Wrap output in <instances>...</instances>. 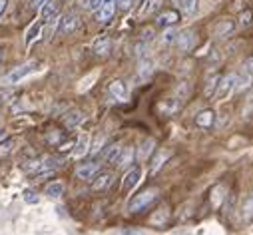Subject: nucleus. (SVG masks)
I'll list each match as a JSON object with an SVG mask.
<instances>
[{
    "label": "nucleus",
    "mask_w": 253,
    "mask_h": 235,
    "mask_svg": "<svg viewBox=\"0 0 253 235\" xmlns=\"http://www.w3.org/2000/svg\"><path fill=\"white\" fill-rule=\"evenodd\" d=\"M251 10H243L241 14H239V26H247L249 22H251Z\"/></svg>",
    "instance_id": "nucleus-32"
},
{
    "label": "nucleus",
    "mask_w": 253,
    "mask_h": 235,
    "mask_svg": "<svg viewBox=\"0 0 253 235\" xmlns=\"http://www.w3.org/2000/svg\"><path fill=\"white\" fill-rule=\"evenodd\" d=\"M175 94L179 96V100H183V98H187V94H189V86H187V82H181V84L177 86V90H175Z\"/></svg>",
    "instance_id": "nucleus-31"
},
{
    "label": "nucleus",
    "mask_w": 253,
    "mask_h": 235,
    "mask_svg": "<svg viewBox=\"0 0 253 235\" xmlns=\"http://www.w3.org/2000/svg\"><path fill=\"white\" fill-rule=\"evenodd\" d=\"M175 36H177V30L175 28H168L164 32V36H162V42L164 44H171V42H175Z\"/></svg>",
    "instance_id": "nucleus-29"
},
{
    "label": "nucleus",
    "mask_w": 253,
    "mask_h": 235,
    "mask_svg": "<svg viewBox=\"0 0 253 235\" xmlns=\"http://www.w3.org/2000/svg\"><path fill=\"white\" fill-rule=\"evenodd\" d=\"M46 196L48 197H62L64 196V184H60V182H54V184H50L48 188H46Z\"/></svg>",
    "instance_id": "nucleus-25"
},
{
    "label": "nucleus",
    "mask_w": 253,
    "mask_h": 235,
    "mask_svg": "<svg viewBox=\"0 0 253 235\" xmlns=\"http://www.w3.org/2000/svg\"><path fill=\"white\" fill-rule=\"evenodd\" d=\"M177 20H179V14L175 10H164L162 14H158L156 24L158 26H173Z\"/></svg>",
    "instance_id": "nucleus-15"
},
{
    "label": "nucleus",
    "mask_w": 253,
    "mask_h": 235,
    "mask_svg": "<svg viewBox=\"0 0 253 235\" xmlns=\"http://www.w3.org/2000/svg\"><path fill=\"white\" fill-rule=\"evenodd\" d=\"M84 122V114L82 112H70V114H66V118H64V124L68 126V128H76V126H80Z\"/></svg>",
    "instance_id": "nucleus-23"
},
{
    "label": "nucleus",
    "mask_w": 253,
    "mask_h": 235,
    "mask_svg": "<svg viewBox=\"0 0 253 235\" xmlns=\"http://www.w3.org/2000/svg\"><path fill=\"white\" fill-rule=\"evenodd\" d=\"M4 138V130H0V140H2Z\"/></svg>",
    "instance_id": "nucleus-42"
},
{
    "label": "nucleus",
    "mask_w": 253,
    "mask_h": 235,
    "mask_svg": "<svg viewBox=\"0 0 253 235\" xmlns=\"http://www.w3.org/2000/svg\"><path fill=\"white\" fill-rule=\"evenodd\" d=\"M219 78H221V76L213 74V76L208 80V84H206V90H204V96H206V98H211V96L215 94V90H217V84H219Z\"/></svg>",
    "instance_id": "nucleus-26"
},
{
    "label": "nucleus",
    "mask_w": 253,
    "mask_h": 235,
    "mask_svg": "<svg viewBox=\"0 0 253 235\" xmlns=\"http://www.w3.org/2000/svg\"><path fill=\"white\" fill-rule=\"evenodd\" d=\"M181 235H187V233H181Z\"/></svg>",
    "instance_id": "nucleus-44"
},
{
    "label": "nucleus",
    "mask_w": 253,
    "mask_h": 235,
    "mask_svg": "<svg viewBox=\"0 0 253 235\" xmlns=\"http://www.w3.org/2000/svg\"><path fill=\"white\" fill-rule=\"evenodd\" d=\"M40 30H42V24L40 22H34L28 30H26V38H24V42H26V46H30V44H34L36 40H38V36H40Z\"/></svg>",
    "instance_id": "nucleus-22"
},
{
    "label": "nucleus",
    "mask_w": 253,
    "mask_h": 235,
    "mask_svg": "<svg viewBox=\"0 0 253 235\" xmlns=\"http://www.w3.org/2000/svg\"><path fill=\"white\" fill-rule=\"evenodd\" d=\"M108 92H110V96H114V98L120 100V102H124L126 98H128V88H126V84H124L122 80H114V82L110 84Z\"/></svg>",
    "instance_id": "nucleus-14"
},
{
    "label": "nucleus",
    "mask_w": 253,
    "mask_h": 235,
    "mask_svg": "<svg viewBox=\"0 0 253 235\" xmlns=\"http://www.w3.org/2000/svg\"><path fill=\"white\" fill-rule=\"evenodd\" d=\"M100 165H102V163H98V161L82 163V165H78V167H76V175H78L80 180H92L94 175L100 171Z\"/></svg>",
    "instance_id": "nucleus-10"
},
{
    "label": "nucleus",
    "mask_w": 253,
    "mask_h": 235,
    "mask_svg": "<svg viewBox=\"0 0 253 235\" xmlns=\"http://www.w3.org/2000/svg\"><path fill=\"white\" fill-rule=\"evenodd\" d=\"M34 66H36V62H28V64L18 66L16 70H12L10 74H6V76L2 78V84H16V82H20L24 76H28V74L34 70Z\"/></svg>",
    "instance_id": "nucleus-3"
},
{
    "label": "nucleus",
    "mask_w": 253,
    "mask_h": 235,
    "mask_svg": "<svg viewBox=\"0 0 253 235\" xmlns=\"http://www.w3.org/2000/svg\"><path fill=\"white\" fill-rule=\"evenodd\" d=\"M215 122V112L213 110H204L196 116V126L198 128H211Z\"/></svg>",
    "instance_id": "nucleus-13"
},
{
    "label": "nucleus",
    "mask_w": 253,
    "mask_h": 235,
    "mask_svg": "<svg viewBox=\"0 0 253 235\" xmlns=\"http://www.w3.org/2000/svg\"><path fill=\"white\" fill-rule=\"evenodd\" d=\"M10 148H12V142H10V140H8V142H4L2 146H0V156H4V154L10 150Z\"/></svg>",
    "instance_id": "nucleus-40"
},
{
    "label": "nucleus",
    "mask_w": 253,
    "mask_h": 235,
    "mask_svg": "<svg viewBox=\"0 0 253 235\" xmlns=\"http://www.w3.org/2000/svg\"><path fill=\"white\" fill-rule=\"evenodd\" d=\"M4 8H6V0H0V14L4 12Z\"/></svg>",
    "instance_id": "nucleus-41"
},
{
    "label": "nucleus",
    "mask_w": 253,
    "mask_h": 235,
    "mask_svg": "<svg viewBox=\"0 0 253 235\" xmlns=\"http://www.w3.org/2000/svg\"><path fill=\"white\" fill-rule=\"evenodd\" d=\"M175 44H177V48L181 50V52H189L194 46H196V32L194 30H181V32H177V36H175Z\"/></svg>",
    "instance_id": "nucleus-4"
},
{
    "label": "nucleus",
    "mask_w": 253,
    "mask_h": 235,
    "mask_svg": "<svg viewBox=\"0 0 253 235\" xmlns=\"http://www.w3.org/2000/svg\"><path fill=\"white\" fill-rule=\"evenodd\" d=\"M233 88H235V74H229L225 78H219V84H217V90H215L213 96L217 100H223L233 92Z\"/></svg>",
    "instance_id": "nucleus-6"
},
{
    "label": "nucleus",
    "mask_w": 253,
    "mask_h": 235,
    "mask_svg": "<svg viewBox=\"0 0 253 235\" xmlns=\"http://www.w3.org/2000/svg\"><path fill=\"white\" fill-rule=\"evenodd\" d=\"M120 154H122V146L120 144H114V146H108L106 150H104V161L106 163H116L118 161V157H120Z\"/></svg>",
    "instance_id": "nucleus-17"
},
{
    "label": "nucleus",
    "mask_w": 253,
    "mask_h": 235,
    "mask_svg": "<svg viewBox=\"0 0 253 235\" xmlns=\"http://www.w3.org/2000/svg\"><path fill=\"white\" fill-rule=\"evenodd\" d=\"M168 156H169L168 152H166V154H164V152H162V154H158V157L154 159V165H152V171H154V173L162 167V161H166V157H168Z\"/></svg>",
    "instance_id": "nucleus-30"
},
{
    "label": "nucleus",
    "mask_w": 253,
    "mask_h": 235,
    "mask_svg": "<svg viewBox=\"0 0 253 235\" xmlns=\"http://www.w3.org/2000/svg\"><path fill=\"white\" fill-rule=\"evenodd\" d=\"M24 201L26 203H38V196L34 192H24Z\"/></svg>",
    "instance_id": "nucleus-37"
},
{
    "label": "nucleus",
    "mask_w": 253,
    "mask_h": 235,
    "mask_svg": "<svg viewBox=\"0 0 253 235\" xmlns=\"http://www.w3.org/2000/svg\"><path fill=\"white\" fill-rule=\"evenodd\" d=\"M132 159H134V150H132V148H122V154H120V157H118L116 163H118L120 167H128Z\"/></svg>",
    "instance_id": "nucleus-24"
},
{
    "label": "nucleus",
    "mask_w": 253,
    "mask_h": 235,
    "mask_svg": "<svg viewBox=\"0 0 253 235\" xmlns=\"http://www.w3.org/2000/svg\"><path fill=\"white\" fill-rule=\"evenodd\" d=\"M114 14H116V0H102L100 8L96 10V18H98V22L106 24V22L112 20Z\"/></svg>",
    "instance_id": "nucleus-5"
},
{
    "label": "nucleus",
    "mask_w": 253,
    "mask_h": 235,
    "mask_svg": "<svg viewBox=\"0 0 253 235\" xmlns=\"http://www.w3.org/2000/svg\"><path fill=\"white\" fill-rule=\"evenodd\" d=\"M200 6V0H179V8L185 16H194L198 12Z\"/></svg>",
    "instance_id": "nucleus-18"
},
{
    "label": "nucleus",
    "mask_w": 253,
    "mask_h": 235,
    "mask_svg": "<svg viewBox=\"0 0 253 235\" xmlns=\"http://www.w3.org/2000/svg\"><path fill=\"white\" fill-rule=\"evenodd\" d=\"M241 219H243V221H251V219H253V194L243 199V205H241Z\"/></svg>",
    "instance_id": "nucleus-20"
},
{
    "label": "nucleus",
    "mask_w": 253,
    "mask_h": 235,
    "mask_svg": "<svg viewBox=\"0 0 253 235\" xmlns=\"http://www.w3.org/2000/svg\"><path fill=\"white\" fill-rule=\"evenodd\" d=\"M140 74H142V78H148V76L152 74V62H150V60L142 62V66H140Z\"/></svg>",
    "instance_id": "nucleus-33"
},
{
    "label": "nucleus",
    "mask_w": 253,
    "mask_h": 235,
    "mask_svg": "<svg viewBox=\"0 0 253 235\" xmlns=\"http://www.w3.org/2000/svg\"><path fill=\"white\" fill-rule=\"evenodd\" d=\"M132 4H134V0H116V6L120 10H128Z\"/></svg>",
    "instance_id": "nucleus-35"
},
{
    "label": "nucleus",
    "mask_w": 253,
    "mask_h": 235,
    "mask_svg": "<svg viewBox=\"0 0 253 235\" xmlns=\"http://www.w3.org/2000/svg\"><path fill=\"white\" fill-rule=\"evenodd\" d=\"M88 146H90V138H88V136H82V138L74 144V150H72L74 157H82V156H86V154H88Z\"/></svg>",
    "instance_id": "nucleus-19"
},
{
    "label": "nucleus",
    "mask_w": 253,
    "mask_h": 235,
    "mask_svg": "<svg viewBox=\"0 0 253 235\" xmlns=\"http://www.w3.org/2000/svg\"><path fill=\"white\" fill-rule=\"evenodd\" d=\"M92 180H94V182H92V190H94V192H104V190H108V188L112 186V182H114V173H110V171L100 173V171H98Z\"/></svg>",
    "instance_id": "nucleus-9"
},
{
    "label": "nucleus",
    "mask_w": 253,
    "mask_h": 235,
    "mask_svg": "<svg viewBox=\"0 0 253 235\" xmlns=\"http://www.w3.org/2000/svg\"><path fill=\"white\" fill-rule=\"evenodd\" d=\"M46 2H48V0H30V6H32L34 10H40Z\"/></svg>",
    "instance_id": "nucleus-38"
},
{
    "label": "nucleus",
    "mask_w": 253,
    "mask_h": 235,
    "mask_svg": "<svg viewBox=\"0 0 253 235\" xmlns=\"http://www.w3.org/2000/svg\"><path fill=\"white\" fill-rule=\"evenodd\" d=\"M179 108H181V100H179V98H169V100H164V102L160 104V110H162L166 116L175 114Z\"/></svg>",
    "instance_id": "nucleus-16"
},
{
    "label": "nucleus",
    "mask_w": 253,
    "mask_h": 235,
    "mask_svg": "<svg viewBox=\"0 0 253 235\" xmlns=\"http://www.w3.org/2000/svg\"><path fill=\"white\" fill-rule=\"evenodd\" d=\"M243 72H249V74H253V56H247L245 60H243V68H241Z\"/></svg>",
    "instance_id": "nucleus-34"
},
{
    "label": "nucleus",
    "mask_w": 253,
    "mask_h": 235,
    "mask_svg": "<svg viewBox=\"0 0 253 235\" xmlns=\"http://www.w3.org/2000/svg\"><path fill=\"white\" fill-rule=\"evenodd\" d=\"M251 84H253V74L241 70V74L235 76V88H237V90H247Z\"/></svg>",
    "instance_id": "nucleus-21"
},
{
    "label": "nucleus",
    "mask_w": 253,
    "mask_h": 235,
    "mask_svg": "<svg viewBox=\"0 0 253 235\" xmlns=\"http://www.w3.org/2000/svg\"><path fill=\"white\" fill-rule=\"evenodd\" d=\"M0 60H2V50H0Z\"/></svg>",
    "instance_id": "nucleus-43"
},
{
    "label": "nucleus",
    "mask_w": 253,
    "mask_h": 235,
    "mask_svg": "<svg viewBox=\"0 0 253 235\" xmlns=\"http://www.w3.org/2000/svg\"><path fill=\"white\" fill-rule=\"evenodd\" d=\"M110 48H112V40L110 36H98L92 44V50L96 56H108L110 54Z\"/></svg>",
    "instance_id": "nucleus-12"
},
{
    "label": "nucleus",
    "mask_w": 253,
    "mask_h": 235,
    "mask_svg": "<svg viewBox=\"0 0 253 235\" xmlns=\"http://www.w3.org/2000/svg\"><path fill=\"white\" fill-rule=\"evenodd\" d=\"M140 180H142V169H140V167H132L128 173L124 175L122 190H124V192H130V190H134V188L140 184Z\"/></svg>",
    "instance_id": "nucleus-8"
},
{
    "label": "nucleus",
    "mask_w": 253,
    "mask_h": 235,
    "mask_svg": "<svg viewBox=\"0 0 253 235\" xmlns=\"http://www.w3.org/2000/svg\"><path fill=\"white\" fill-rule=\"evenodd\" d=\"M78 24H80L78 14L76 12H66V14H62V18L58 20V32L60 34H72V32H76Z\"/></svg>",
    "instance_id": "nucleus-2"
},
{
    "label": "nucleus",
    "mask_w": 253,
    "mask_h": 235,
    "mask_svg": "<svg viewBox=\"0 0 253 235\" xmlns=\"http://www.w3.org/2000/svg\"><path fill=\"white\" fill-rule=\"evenodd\" d=\"M154 146H156V142H154V140H146V142L142 144V148H140V157H142V159H146V157L154 152Z\"/></svg>",
    "instance_id": "nucleus-28"
},
{
    "label": "nucleus",
    "mask_w": 253,
    "mask_h": 235,
    "mask_svg": "<svg viewBox=\"0 0 253 235\" xmlns=\"http://www.w3.org/2000/svg\"><path fill=\"white\" fill-rule=\"evenodd\" d=\"M158 190L156 188H150V190H144L142 194H138V196H134L132 199H130V203H128V211L130 213H140V211H144V209H148L156 199H158Z\"/></svg>",
    "instance_id": "nucleus-1"
},
{
    "label": "nucleus",
    "mask_w": 253,
    "mask_h": 235,
    "mask_svg": "<svg viewBox=\"0 0 253 235\" xmlns=\"http://www.w3.org/2000/svg\"><path fill=\"white\" fill-rule=\"evenodd\" d=\"M40 14H42V20L44 22L58 20V16H60V4H58V0H48V2L40 8Z\"/></svg>",
    "instance_id": "nucleus-7"
},
{
    "label": "nucleus",
    "mask_w": 253,
    "mask_h": 235,
    "mask_svg": "<svg viewBox=\"0 0 253 235\" xmlns=\"http://www.w3.org/2000/svg\"><path fill=\"white\" fill-rule=\"evenodd\" d=\"M160 0H144V6H142V10H140V16H146V14H152L160 4Z\"/></svg>",
    "instance_id": "nucleus-27"
},
{
    "label": "nucleus",
    "mask_w": 253,
    "mask_h": 235,
    "mask_svg": "<svg viewBox=\"0 0 253 235\" xmlns=\"http://www.w3.org/2000/svg\"><path fill=\"white\" fill-rule=\"evenodd\" d=\"M122 235H146L144 231H140V229H124L122 231Z\"/></svg>",
    "instance_id": "nucleus-39"
},
{
    "label": "nucleus",
    "mask_w": 253,
    "mask_h": 235,
    "mask_svg": "<svg viewBox=\"0 0 253 235\" xmlns=\"http://www.w3.org/2000/svg\"><path fill=\"white\" fill-rule=\"evenodd\" d=\"M233 30H235V22H233L231 18H221V20H217V24H215V28H213V34H215L217 38H225V36H229Z\"/></svg>",
    "instance_id": "nucleus-11"
},
{
    "label": "nucleus",
    "mask_w": 253,
    "mask_h": 235,
    "mask_svg": "<svg viewBox=\"0 0 253 235\" xmlns=\"http://www.w3.org/2000/svg\"><path fill=\"white\" fill-rule=\"evenodd\" d=\"M100 4H102V0H86V8L92 12H96L100 8Z\"/></svg>",
    "instance_id": "nucleus-36"
}]
</instances>
